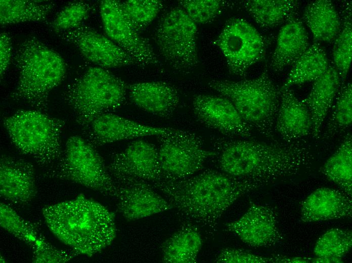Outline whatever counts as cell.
<instances>
[{"mask_svg": "<svg viewBox=\"0 0 352 263\" xmlns=\"http://www.w3.org/2000/svg\"><path fill=\"white\" fill-rule=\"evenodd\" d=\"M187 221L213 237L226 210L239 198L269 184L237 178L219 170H205L195 176L150 183Z\"/></svg>", "mask_w": 352, "mask_h": 263, "instance_id": "cell-1", "label": "cell"}, {"mask_svg": "<svg viewBox=\"0 0 352 263\" xmlns=\"http://www.w3.org/2000/svg\"><path fill=\"white\" fill-rule=\"evenodd\" d=\"M212 157L218 170L233 177L271 183L310 167L314 156L301 140L266 143L217 138Z\"/></svg>", "mask_w": 352, "mask_h": 263, "instance_id": "cell-2", "label": "cell"}, {"mask_svg": "<svg viewBox=\"0 0 352 263\" xmlns=\"http://www.w3.org/2000/svg\"><path fill=\"white\" fill-rule=\"evenodd\" d=\"M42 214L50 231L77 254L92 256L116 237L114 213L82 194L44 206Z\"/></svg>", "mask_w": 352, "mask_h": 263, "instance_id": "cell-3", "label": "cell"}, {"mask_svg": "<svg viewBox=\"0 0 352 263\" xmlns=\"http://www.w3.org/2000/svg\"><path fill=\"white\" fill-rule=\"evenodd\" d=\"M14 60L19 77L11 97L45 112L48 109L50 93L66 76L65 61L57 52L33 36L21 42Z\"/></svg>", "mask_w": 352, "mask_h": 263, "instance_id": "cell-4", "label": "cell"}, {"mask_svg": "<svg viewBox=\"0 0 352 263\" xmlns=\"http://www.w3.org/2000/svg\"><path fill=\"white\" fill-rule=\"evenodd\" d=\"M208 85L229 100L243 120L272 142L281 91L267 69L256 78L238 81L212 80Z\"/></svg>", "mask_w": 352, "mask_h": 263, "instance_id": "cell-5", "label": "cell"}, {"mask_svg": "<svg viewBox=\"0 0 352 263\" xmlns=\"http://www.w3.org/2000/svg\"><path fill=\"white\" fill-rule=\"evenodd\" d=\"M2 121L16 147L40 167L49 168L60 158L65 120L34 109L18 111Z\"/></svg>", "mask_w": 352, "mask_h": 263, "instance_id": "cell-6", "label": "cell"}, {"mask_svg": "<svg viewBox=\"0 0 352 263\" xmlns=\"http://www.w3.org/2000/svg\"><path fill=\"white\" fill-rule=\"evenodd\" d=\"M127 92V84L120 78L104 68L91 67L67 86L63 96L83 130L98 115L121 106Z\"/></svg>", "mask_w": 352, "mask_h": 263, "instance_id": "cell-7", "label": "cell"}, {"mask_svg": "<svg viewBox=\"0 0 352 263\" xmlns=\"http://www.w3.org/2000/svg\"><path fill=\"white\" fill-rule=\"evenodd\" d=\"M45 178L71 181L104 196L116 198L117 185L95 147L79 136L70 137L59 160Z\"/></svg>", "mask_w": 352, "mask_h": 263, "instance_id": "cell-8", "label": "cell"}, {"mask_svg": "<svg viewBox=\"0 0 352 263\" xmlns=\"http://www.w3.org/2000/svg\"><path fill=\"white\" fill-rule=\"evenodd\" d=\"M198 28L183 9H170L161 17L154 32L158 51L174 70L188 73L199 64Z\"/></svg>", "mask_w": 352, "mask_h": 263, "instance_id": "cell-9", "label": "cell"}, {"mask_svg": "<svg viewBox=\"0 0 352 263\" xmlns=\"http://www.w3.org/2000/svg\"><path fill=\"white\" fill-rule=\"evenodd\" d=\"M158 159L162 180L186 178L203 169L205 163L214 155L203 147L202 139L196 134L173 128L158 137Z\"/></svg>", "mask_w": 352, "mask_h": 263, "instance_id": "cell-10", "label": "cell"}, {"mask_svg": "<svg viewBox=\"0 0 352 263\" xmlns=\"http://www.w3.org/2000/svg\"><path fill=\"white\" fill-rule=\"evenodd\" d=\"M214 43L225 57L229 72L242 77L264 59L267 48L266 38L241 18L228 20Z\"/></svg>", "mask_w": 352, "mask_h": 263, "instance_id": "cell-11", "label": "cell"}, {"mask_svg": "<svg viewBox=\"0 0 352 263\" xmlns=\"http://www.w3.org/2000/svg\"><path fill=\"white\" fill-rule=\"evenodd\" d=\"M100 12L105 31L110 39L142 66L159 63L151 45L133 28L125 18L121 1H101Z\"/></svg>", "mask_w": 352, "mask_h": 263, "instance_id": "cell-12", "label": "cell"}, {"mask_svg": "<svg viewBox=\"0 0 352 263\" xmlns=\"http://www.w3.org/2000/svg\"><path fill=\"white\" fill-rule=\"evenodd\" d=\"M88 61L103 68L142 65L109 37L83 24L58 33Z\"/></svg>", "mask_w": 352, "mask_h": 263, "instance_id": "cell-13", "label": "cell"}, {"mask_svg": "<svg viewBox=\"0 0 352 263\" xmlns=\"http://www.w3.org/2000/svg\"><path fill=\"white\" fill-rule=\"evenodd\" d=\"M113 180L117 187V210L127 221L138 220L173 208L148 182L130 177Z\"/></svg>", "mask_w": 352, "mask_h": 263, "instance_id": "cell-14", "label": "cell"}, {"mask_svg": "<svg viewBox=\"0 0 352 263\" xmlns=\"http://www.w3.org/2000/svg\"><path fill=\"white\" fill-rule=\"evenodd\" d=\"M107 167L113 179L130 177L150 183L162 180L158 148L142 140H135L122 151L113 153Z\"/></svg>", "mask_w": 352, "mask_h": 263, "instance_id": "cell-15", "label": "cell"}, {"mask_svg": "<svg viewBox=\"0 0 352 263\" xmlns=\"http://www.w3.org/2000/svg\"><path fill=\"white\" fill-rule=\"evenodd\" d=\"M173 128L153 126L111 113L95 117L83 131L85 139L95 147L144 137L160 136Z\"/></svg>", "mask_w": 352, "mask_h": 263, "instance_id": "cell-16", "label": "cell"}, {"mask_svg": "<svg viewBox=\"0 0 352 263\" xmlns=\"http://www.w3.org/2000/svg\"><path fill=\"white\" fill-rule=\"evenodd\" d=\"M192 105L196 118L206 127L230 137L251 136L252 129L226 98L197 95L194 97Z\"/></svg>", "mask_w": 352, "mask_h": 263, "instance_id": "cell-17", "label": "cell"}, {"mask_svg": "<svg viewBox=\"0 0 352 263\" xmlns=\"http://www.w3.org/2000/svg\"><path fill=\"white\" fill-rule=\"evenodd\" d=\"M225 226L227 231L252 247L271 246L282 238L276 211L271 206L252 202L239 218Z\"/></svg>", "mask_w": 352, "mask_h": 263, "instance_id": "cell-18", "label": "cell"}, {"mask_svg": "<svg viewBox=\"0 0 352 263\" xmlns=\"http://www.w3.org/2000/svg\"><path fill=\"white\" fill-rule=\"evenodd\" d=\"M0 193L5 200L26 205L37 191L33 165L19 157L2 154L0 158Z\"/></svg>", "mask_w": 352, "mask_h": 263, "instance_id": "cell-19", "label": "cell"}, {"mask_svg": "<svg viewBox=\"0 0 352 263\" xmlns=\"http://www.w3.org/2000/svg\"><path fill=\"white\" fill-rule=\"evenodd\" d=\"M127 93L136 106L162 118L171 117L180 104L177 89L163 81H144L127 84Z\"/></svg>", "mask_w": 352, "mask_h": 263, "instance_id": "cell-20", "label": "cell"}, {"mask_svg": "<svg viewBox=\"0 0 352 263\" xmlns=\"http://www.w3.org/2000/svg\"><path fill=\"white\" fill-rule=\"evenodd\" d=\"M352 201L345 193L320 188L302 202L300 220L303 223L322 222L351 217Z\"/></svg>", "mask_w": 352, "mask_h": 263, "instance_id": "cell-21", "label": "cell"}, {"mask_svg": "<svg viewBox=\"0 0 352 263\" xmlns=\"http://www.w3.org/2000/svg\"><path fill=\"white\" fill-rule=\"evenodd\" d=\"M281 91L275 130L285 142L297 141L312 133V122L306 106L290 88Z\"/></svg>", "mask_w": 352, "mask_h": 263, "instance_id": "cell-22", "label": "cell"}, {"mask_svg": "<svg viewBox=\"0 0 352 263\" xmlns=\"http://www.w3.org/2000/svg\"><path fill=\"white\" fill-rule=\"evenodd\" d=\"M341 79L334 66L314 81L310 93L301 100L308 109L312 122V135L318 139L325 118L340 87Z\"/></svg>", "mask_w": 352, "mask_h": 263, "instance_id": "cell-23", "label": "cell"}, {"mask_svg": "<svg viewBox=\"0 0 352 263\" xmlns=\"http://www.w3.org/2000/svg\"><path fill=\"white\" fill-rule=\"evenodd\" d=\"M310 47L307 33L297 14L281 28L270 67L275 72L282 71L293 65Z\"/></svg>", "mask_w": 352, "mask_h": 263, "instance_id": "cell-24", "label": "cell"}, {"mask_svg": "<svg viewBox=\"0 0 352 263\" xmlns=\"http://www.w3.org/2000/svg\"><path fill=\"white\" fill-rule=\"evenodd\" d=\"M202 242L199 228L186 222L162 244V261L165 263H195Z\"/></svg>", "mask_w": 352, "mask_h": 263, "instance_id": "cell-25", "label": "cell"}, {"mask_svg": "<svg viewBox=\"0 0 352 263\" xmlns=\"http://www.w3.org/2000/svg\"><path fill=\"white\" fill-rule=\"evenodd\" d=\"M302 19L311 31L316 42H331L338 35L341 20L332 2H311L305 7Z\"/></svg>", "mask_w": 352, "mask_h": 263, "instance_id": "cell-26", "label": "cell"}, {"mask_svg": "<svg viewBox=\"0 0 352 263\" xmlns=\"http://www.w3.org/2000/svg\"><path fill=\"white\" fill-rule=\"evenodd\" d=\"M242 6L262 28L275 27L297 14L299 3L293 0H247Z\"/></svg>", "mask_w": 352, "mask_h": 263, "instance_id": "cell-27", "label": "cell"}, {"mask_svg": "<svg viewBox=\"0 0 352 263\" xmlns=\"http://www.w3.org/2000/svg\"><path fill=\"white\" fill-rule=\"evenodd\" d=\"M325 50L317 42L310 46L293 65L280 90L309 81H314L322 76L329 66Z\"/></svg>", "mask_w": 352, "mask_h": 263, "instance_id": "cell-28", "label": "cell"}, {"mask_svg": "<svg viewBox=\"0 0 352 263\" xmlns=\"http://www.w3.org/2000/svg\"><path fill=\"white\" fill-rule=\"evenodd\" d=\"M55 4L51 2L28 0H1L0 23L2 26L46 20Z\"/></svg>", "mask_w": 352, "mask_h": 263, "instance_id": "cell-29", "label": "cell"}, {"mask_svg": "<svg viewBox=\"0 0 352 263\" xmlns=\"http://www.w3.org/2000/svg\"><path fill=\"white\" fill-rule=\"evenodd\" d=\"M321 172L348 196H352V137L348 133L336 151L320 168Z\"/></svg>", "mask_w": 352, "mask_h": 263, "instance_id": "cell-30", "label": "cell"}, {"mask_svg": "<svg viewBox=\"0 0 352 263\" xmlns=\"http://www.w3.org/2000/svg\"><path fill=\"white\" fill-rule=\"evenodd\" d=\"M342 20L340 30L335 38L332 48L334 67L341 82H343L349 71L352 57L351 3L343 5Z\"/></svg>", "mask_w": 352, "mask_h": 263, "instance_id": "cell-31", "label": "cell"}, {"mask_svg": "<svg viewBox=\"0 0 352 263\" xmlns=\"http://www.w3.org/2000/svg\"><path fill=\"white\" fill-rule=\"evenodd\" d=\"M323 138L328 139L349 127L352 123V85H342L336 95Z\"/></svg>", "mask_w": 352, "mask_h": 263, "instance_id": "cell-32", "label": "cell"}, {"mask_svg": "<svg viewBox=\"0 0 352 263\" xmlns=\"http://www.w3.org/2000/svg\"><path fill=\"white\" fill-rule=\"evenodd\" d=\"M352 246V232L348 229L332 228L317 240L314 247L315 256L342 258Z\"/></svg>", "mask_w": 352, "mask_h": 263, "instance_id": "cell-33", "label": "cell"}, {"mask_svg": "<svg viewBox=\"0 0 352 263\" xmlns=\"http://www.w3.org/2000/svg\"><path fill=\"white\" fill-rule=\"evenodd\" d=\"M0 225L7 232L32 248L41 236L36 226L24 219L3 202L0 204Z\"/></svg>", "mask_w": 352, "mask_h": 263, "instance_id": "cell-34", "label": "cell"}, {"mask_svg": "<svg viewBox=\"0 0 352 263\" xmlns=\"http://www.w3.org/2000/svg\"><path fill=\"white\" fill-rule=\"evenodd\" d=\"M121 7L129 24L140 33L156 18L163 4L159 0H127L121 2Z\"/></svg>", "mask_w": 352, "mask_h": 263, "instance_id": "cell-35", "label": "cell"}, {"mask_svg": "<svg viewBox=\"0 0 352 263\" xmlns=\"http://www.w3.org/2000/svg\"><path fill=\"white\" fill-rule=\"evenodd\" d=\"M188 17L195 24L208 23L220 15L228 2L221 0H181L178 1Z\"/></svg>", "mask_w": 352, "mask_h": 263, "instance_id": "cell-36", "label": "cell"}, {"mask_svg": "<svg viewBox=\"0 0 352 263\" xmlns=\"http://www.w3.org/2000/svg\"><path fill=\"white\" fill-rule=\"evenodd\" d=\"M91 9V6L84 2L69 3L57 14L50 26L58 33L75 28L87 18Z\"/></svg>", "mask_w": 352, "mask_h": 263, "instance_id": "cell-37", "label": "cell"}, {"mask_svg": "<svg viewBox=\"0 0 352 263\" xmlns=\"http://www.w3.org/2000/svg\"><path fill=\"white\" fill-rule=\"evenodd\" d=\"M32 262L35 263L66 262L78 254L72 250L59 249L50 244L41 236L32 248Z\"/></svg>", "mask_w": 352, "mask_h": 263, "instance_id": "cell-38", "label": "cell"}, {"mask_svg": "<svg viewBox=\"0 0 352 263\" xmlns=\"http://www.w3.org/2000/svg\"><path fill=\"white\" fill-rule=\"evenodd\" d=\"M217 263H274V257H266L240 249L226 248L214 260Z\"/></svg>", "mask_w": 352, "mask_h": 263, "instance_id": "cell-39", "label": "cell"}, {"mask_svg": "<svg viewBox=\"0 0 352 263\" xmlns=\"http://www.w3.org/2000/svg\"><path fill=\"white\" fill-rule=\"evenodd\" d=\"M12 56V42L10 35L6 32L0 34V73L1 78L7 70Z\"/></svg>", "mask_w": 352, "mask_h": 263, "instance_id": "cell-40", "label": "cell"}, {"mask_svg": "<svg viewBox=\"0 0 352 263\" xmlns=\"http://www.w3.org/2000/svg\"><path fill=\"white\" fill-rule=\"evenodd\" d=\"M274 263H310L311 258L306 257H290L283 255H273Z\"/></svg>", "mask_w": 352, "mask_h": 263, "instance_id": "cell-41", "label": "cell"}, {"mask_svg": "<svg viewBox=\"0 0 352 263\" xmlns=\"http://www.w3.org/2000/svg\"><path fill=\"white\" fill-rule=\"evenodd\" d=\"M342 258H331L324 257H317L311 258L312 263H341L343 262Z\"/></svg>", "mask_w": 352, "mask_h": 263, "instance_id": "cell-42", "label": "cell"}, {"mask_svg": "<svg viewBox=\"0 0 352 263\" xmlns=\"http://www.w3.org/2000/svg\"><path fill=\"white\" fill-rule=\"evenodd\" d=\"M6 260L4 259V257L1 256V262H6Z\"/></svg>", "mask_w": 352, "mask_h": 263, "instance_id": "cell-43", "label": "cell"}]
</instances>
